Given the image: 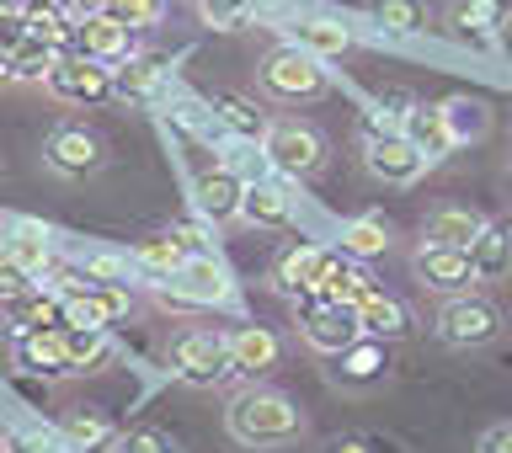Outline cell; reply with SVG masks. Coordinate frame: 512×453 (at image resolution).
Wrapping results in <instances>:
<instances>
[{
  "label": "cell",
  "mask_w": 512,
  "mask_h": 453,
  "mask_svg": "<svg viewBox=\"0 0 512 453\" xmlns=\"http://www.w3.org/2000/svg\"><path fill=\"white\" fill-rule=\"evenodd\" d=\"M358 320H363V336H374V342H395V336L411 331V310L395 294H384V288L368 304H358Z\"/></svg>",
  "instance_id": "f1b7e54d"
},
{
  "label": "cell",
  "mask_w": 512,
  "mask_h": 453,
  "mask_svg": "<svg viewBox=\"0 0 512 453\" xmlns=\"http://www.w3.org/2000/svg\"><path fill=\"white\" fill-rule=\"evenodd\" d=\"M155 299L166 304V310H219V304L235 299V278H230V267H224L219 256L192 251L187 267L155 288Z\"/></svg>",
  "instance_id": "277c9868"
},
{
  "label": "cell",
  "mask_w": 512,
  "mask_h": 453,
  "mask_svg": "<svg viewBox=\"0 0 512 453\" xmlns=\"http://www.w3.org/2000/svg\"><path fill=\"white\" fill-rule=\"evenodd\" d=\"M11 358L32 379H64V374H75L70 352H64V331H16L11 336Z\"/></svg>",
  "instance_id": "9a60e30c"
},
{
  "label": "cell",
  "mask_w": 512,
  "mask_h": 453,
  "mask_svg": "<svg viewBox=\"0 0 512 453\" xmlns=\"http://www.w3.org/2000/svg\"><path fill=\"white\" fill-rule=\"evenodd\" d=\"M400 134H406L416 150L427 155V166H438V160L454 155V128H448V112L443 107H427V102H411V112L400 118Z\"/></svg>",
  "instance_id": "ac0fdd59"
},
{
  "label": "cell",
  "mask_w": 512,
  "mask_h": 453,
  "mask_svg": "<svg viewBox=\"0 0 512 453\" xmlns=\"http://www.w3.org/2000/svg\"><path fill=\"white\" fill-rule=\"evenodd\" d=\"M480 230H486V219L470 214V208H454V203L432 208V214L422 219V240H427V246H459V251H470Z\"/></svg>",
  "instance_id": "cb8c5ba5"
},
{
  "label": "cell",
  "mask_w": 512,
  "mask_h": 453,
  "mask_svg": "<svg viewBox=\"0 0 512 453\" xmlns=\"http://www.w3.org/2000/svg\"><path fill=\"white\" fill-rule=\"evenodd\" d=\"M43 86L54 91L59 102L96 107V102H107V96H118V70H112V64H96L86 54H59V64L48 70Z\"/></svg>",
  "instance_id": "9c48e42d"
},
{
  "label": "cell",
  "mask_w": 512,
  "mask_h": 453,
  "mask_svg": "<svg viewBox=\"0 0 512 453\" xmlns=\"http://www.w3.org/2000/svg\"><path fill=\"white\" fill-rule=\"evenodd\" d=\"M160 75H166V64L155 54H134L118 64V96H150L160 86Z\"/></svg>",
  "instance_id": "d590c367"
},
{
  "label": "cell",
  "mask_w": 512,
  "mask_h": 453,
  "mask_svg": "<svg viewBox=\"0 0 512 453\" xmlns=\"http://www.w3.org/2000/svg\"><path fill=\"white\" fill-rule=\"evenodd\" d=\"M27 32H32V27H27V16H22V11H16V6H11V0H0V54H11V48H16V43H22V38H27Z\"/></svg>",
  "instance_id": "7bdbcfd3"
},
{
  "label": "cell",
  "mask_w": 512,
  "mask_h": 453,
  "mask_svg": "<svg viewBox=\"0 0 512 453\" xmlns=\"http://www.w3.org/2000/svg\"><path fill=\"white\" fill-rule=\"evenodd\" d=\"M331 453H395V448L379 438H347V443H331Z\"/></svg>",
  "instance_id": "bcb514c9"
},
{
  "label": "cell",
  "mask_w": 512,
  "mask_h": 453,
  "mask_svg": "<svg viewBox=\"0 0 512 453\" xmlns=\"http://www.w3.org/2000/svg\"><path fill=\"white\" fill-rule=\"evenodd\" d=\"M374 27H384L390 38H422L427 32V6L422 0H368Z\"/></svg>",
  "instance_id": "4dcf8cb0"
},
{
  "label": "cell",
  "mask_w": 512,
  "mask_h": 453,
  "mask_svg": "<svg viewBox=\"0 0 512 453\" xmlns=\"http://www.w3.org/2000/svg\"><path fill=\"white\" fill-rule=\"evenodd\" d=\"M102 160H107V150H102V139L91 134L86 123H59L54 134H48V144H43V166L54 171V176H91V171H102Z\"/></svg>",
  "instance_id": "7c38bea8"
},
{
  "label": "cell",
  "mask_w": 512,
  "mask_h": 453,
  "mask_svg": "<svg viewBox=\"0 0 512 453\" xmlns=\"http://www.w3.org/2000/svg\"><path fill=\"white\" fill-rule=\"evenodd\" d=\"M326 59H315L310 48L299 43H283L272 48V54L262 59V70H256V86H262V96H272V102H315V96H326V70H320Z\"/></svg>",
  "instance_id": "5b68a950"
},
{
  "label": "cell",
  "mask_w": 512,
  "mask_h": 453,
  "mask_svg": "<svg viewBox=\"0 0 512 453\" xmlns=\"http://www.w3.org/2000/svg\"><path fill=\"white\" fill-rule=\"evenodd\" d=\"M75 54H86V59L112 64V70H118L123 59H134V27L118 22L112 11L80 16V27H75Z\"/></svg>",
  "instance_id": "4fadbf2b"
},
{
  "label": "cell",
  "mask_w": 512,
  "mask_h": 453,
  "mask_svg": "<svg viewBox=\"0 0 512 453\" xmlns=\"http://www.w3.org/2000/svg\"><path fill=\"white\" fill-rule=\"evenodd\" d=\"M64 352H70L75 374H96L112 363V336L107 326H64Z\"/></svg>",
  "instance_id": "f546056e"
},
{
  "label": "cell",
  "mask_w": 512,
  "mask_h": 453,
  "mask_svg": "<svg viewBox=\"0 0 512 453\" xmlns=\"http://www.w3.org/2000/svg\"><path fill=\"white\" fill-rule=\"evenodd\" d=\"M411 267H416V283H422L427 294H443V299L470 294V288L480 283L470 251H459V246H427V240H422L416 256H411Z\"/></svg>",
  "instance_id": "8fae6325"
},
{
  "label": "cell",
  "mask_w": 512,
  "mask_h": 453,
  "mask_svg": "<svg viewBox=\"0 0 512 453\" xmlns=\"http://www.w3.org/2000/svg\"><path fill=\"white\" fill-rule=\"evenodd\" d=\"M171 374L192 384V390H214L235 374V358H230V331H214V326H187L171 336Z\"/></svg>",
  "instance_id": "7a4b0ae2"
},
{
  "label": "cell",
  "mask_w": 512,
  "mask_h": 453,
  "mask_svg": "<svg viewBox=\"0 0 512 453\" xmlns=\"http://www.w3.org/2000/svg\"><path fill=\"white\" fill-rule=\"evenodd\" d=\"M336 251L352 256V262H374V256L390 251V224L379 214H363V219H347L342 235H336Z\"/></svg>",
  "instance_id": "83f0119b"
},
{
  "label": "cell",
  "mask_w": 512,
  "mask_h": 453,
  "mask_svg": "<svg viewBox=\"0 0 512 453\" xmlns=\"http://www.w3.org/2000/svg\"><path fill=\"white\" fill-rule=\"evenodd\" d=\"M470 262H475L480 283L512 278V219H486V230H480L475 246H470Z\"/></svg>",
  "instance_id": "7402d4cb"
},
{
  "label": "cell",
  "mask_w": 512,
  "mask_h": 453,
  "mask_svg": "<svg viewBox=\"0 0 512 453\" xmlns=\"http://www.w3.org/2000/svg\"><path fill=\"white\" fill-rule=\"evenodd\" d=\"M128 256H134V267H139V272H150V278H160V283H166V278H176V272L187 267L192 246H187V240L176 235V230H166V235H150V240H139V246L128 251Z\"/></svg>",
  "instance_id": "d4e9b609"
},
{
  "label": "cell",
  "mask_w": 512,
  "mask_h": 453,
  "mask_svg": "<svg viewBox=\"0 0 512 453\" xmlns=\"http://www.w3.org/2000/svg\"><path fill=\"white\" fill-rule=\"evenodd\" d=\"M443 27L454 43H470V48H486L491 32H496V11L486 0H454V6L443 11Z\"/></svg>",
  "instance_id": "4316f807"
},
{
  "label": "cell",
  "mask_w": 512,
  "mask_h": 453,
  "mask_svg": "<svg viewBox=\"0 0 512 453\" xmlns=\"http://www.w3.org/2000/svg\"><path fill=\"white\" fill-rule=\"evenodd\" d=\"M475 453H512V422H491L486 432H480Z\"/></svg>",
  "instance_id": "f6af8a7d"
},
{
  "label": "cell",
  "mask_w": 512,
  "mask_h": 453,
  "mask_svg": "<svg viewBox=\"0 0 512 453\" xmlns=\"http://www.w3.org/2000/svg\"><path fill=\"white\" fill-rule=\"evenodd\" d=\"M342 368H336V379H347V384H374V379H384V347L374 342V336H363L358 347H347L342 358H336Z\"/></svg>",
  "instance_id": "d6a6232c"
},
{
  "label": "cell",
  "mask_w": 512,
  "mask_h": 453,
  "mask_svg": "<svg viewBox=\"0 0 512 453\" xmlns=\"http://www.w3.org/2000/svg\"><path fill=\"white\" fill-rule=\"evenodd\" d=\"M331 262V251L326 246H288L278 262H272V288H278L283 299H299V294H310V288L320 283V272H326Z\"/></svg>",
  "instance_id": "d6986e66"
},
{
  "label": "cell",
  "mask_w": 512,
  "mask_h": 453,
  "mask_svg": "<svg viewBox=\"0 0 512 453\" xmlns=\"http://www.w3.org/2000/svg\"><path fill=\"white\" fill-rule=\"evenodd\" d=\"M32 283H43V278H32V272H27L22 262H11V256L0 251V304H6V299H16V294H27Z\"/></svg>",
  "instance_id": "b9f144b4"
},
{
  "label": "cell",
  "mask_w": 512,
  "mask_h": 453,
  "mask_svg": "<svg viewBox=\"0 0 512 453\" xmlns=\"http://www.w3.org/2000/svg\"><path fill=\"white\" fill-rule=\"evenodd\" d=\"M6 320H11V336L16 331H64L70 315H64V299L54 283H32L27 294L6 299Z\"/></svg>",
  "instance_id": "2e32d148"
},
{
  "label": "cell",
  "mask_w": 512,
  "mask_h": 453,
  "mask_svg": "<svg viewBox=\"0 0 512 453\" xmlns=\"http://www.w3.org/2000/svg\"><path fill=\"white\" fill-rule=\"evenodd\" d=\"M448 112V128H454V139H475V134H486V107L470 102V96H454V102H443Z\"/></svg>",
  "instance_id": "74e56055"
},
{
  "label": "cell",
  "mask_w": 512,
  "mask_h": 453,
  "mask_svg": "<svg viewBox=\"0 0 512 453\" xmlns=\"http://www.w3.org/2000/svg\"><path fill=\"white\" fill-rule=\"evenodd\" d=\"M240 219H246L251 230H288V224H294V198H288L278 182H246Z\"/></svg>",
  "instance_id": "603a6c76"
},
{
  "label": "cell",
  "mask_w": 512,
  "mask_h": 453,
  "mask_svg": "<svg viewBox=\"0 0 512 453\" xmlns=\"http://www.w3.org/2000/svg\"><path fill=\"white\" fill-rule=\"evenodd\" d=\"M54 288L64 299L70 326H118L134 310L128 283H96V278H80V272H54Z\"/></svg>",
  "instance_id": "52a82bcc"
},
{
  "label": "cell",
  "mask_w": 512,
  "mask_h": 453,
  "mask_svg": "<svg viewBox=\"0 0 512 453\" xmlns=\"http://www.w3.org/2000/svg\"><path fill=\"white\" fill-rule=\"evenodd\" d=\"M59 438H64V448L96 453V448L112 443V422L102 411H75V416H64V422H59Z\"/></svg>",
  "instance_id": "836d02e7"
},
{
  "label": "cell",
  "mask_w": 512,
  "mask_h": 453,
  "mask_svg": "<svg viewBox=\"0 0 512 453\" xmlns=\"http://www.w3.org/2000/svg\"><path fill=\"white\" fill-rule=\"evenodd\" d=\"M102 11H112L118 22H128V27H155L160 22V11H166V0H102Z\"/></svg>",
  "instance_id": "ab89813d"
},
{
  "label": "cell",
  "mask_w": 512,
  "mask_h": 453,
  "mask_svg": "<svg viewBox=\"0 0 512 453\" xmlns=\"http://www.w3.org/2000/svg\"><path fill=\"white\" fill-rule=\"evenodd\" d=\"M128 267H134V256H112V251L80 256V278H96V283H128Z\"/></svg>",
  "instance_id": "f35d334b"
},
{
  "label": "cell",
  "mask_w": 512,
  "mask_h": 453,
  "mask_svg": "<svg viewBox=\"0 0 512 453\" xmlns=\"http://www.w3.org/2000/svg\"><path fill=\"white\" fill-rule=\"evenodd\" d=\"M118 453H176V443L166 438V432L144 427V432H128V438L118 443Z\"/></svg>",
  "instance_id": "ee69618b"
},
{
  "label": "cell",
  "mask_w": 512,
  "mask_h": 453,
  "mask_svg": "<svg viewBox=\"0 0 512 453\" xmlns=\"http://www.w3.org/2000/svg\"><path fill=\"white\" fill-rule=\"evenodd\" d=\"M0 251H6L11 262H22L32 278H48V272H54V230L38 219H16L11 235L0 240Z\"/></svg>",
  "instance_id": "44dd1931"
},
{
  "label": "cell",
  "mask_w": 512,
  "mask_h": 453,
  "mask_svg": "<svg viewBox=\"0 0 512 453\" xmlns=\"http://www.w3.org/2000/svg\"><path fill=\"white\" fill-rule=\"evenodd\" d=\"M214 118L224 123V128H230V134H240V139H262L267 134V118H262V112H256V102H246V96H214Z\"/></svg>",
  "instance_id": "e575fe53"
},
{
  "label": "cell",
  "mask_w": 512,
  "mask_h": 453,
  "mask_svg": "<svg viewBox=\"0 0 512 453\" xmlns=\"http://www.w3.org/2000/svg\"><path fill=\"white\" fill-rule=\"evenodd\" d=\"M0 448L6 453H64V438H54V432H6Z\"/></svg>",
  "instance_id": "60d3db41"
},
{
  "label": "cell",
  "mask_w": 512,
  "mask_h": 453,
  "mask_svg": "<svg viewBox=\"0 0 512 453\" xmlns=\"http://www.w3.org/2000/svg\"><path fill=\"white\" fill-rule=\"evenodd\" d=\"M240 198H246V182H240L230 166H214L192 182V208H198V219L214 224V230L240 219Z\"/></svg>",
  "instance_id": "5bb4252c"
},
{
  "label": "cell",
  "mask_w": 512,
  "mask_h": 453,
  "mask_svg": "<svg viewBox=\"0 0 512 453\" xmlns=\"http://www.w3.org/2000/svg\"><path fill=\"white\" fill-rule=\"evenodd\" d=\"M363 166L368 176H379L384 187H411L427 171V155L400 134V128H368L363 139Z\"/></svg>",
  "instance_id": "30bf717a"
},
{
  "label": "cell",
  "mask_w": 512,
  "mask_h": 453,
  "mask_svg": "<svg viewBox=\"0 0 512 453\" xmlns=\"http://www.w3.org/2000/svg\"><path fill=\"white\" fill-rule=\"evenodd\" d=\"M251 11H256V0H198L203 27H214V32H235V27H246V22H251Z\"/></svg>",
  "instance_id": "8d00e7d4"
},
{
  "label": "cell",
  "mask_w": 512,
  "mask_h": 453,
  "mask_svg": "<svg viewBox=\"0 0 512 453\" xmlns=\"http://www.w3.org/2000/svg\"><path fill=\"white\" fill-rule=\"evenodd\" d=\"M294 43L310 48L315 59H342L352 54V32L336 16H294Z\"/></svg>",
  "instance_id": "484cf974"
},
{
  "label": "cell",
  "mask_w": 512,
  "mask_h": 453,
  "mask_svg": "<svg viewBox=\"0 0 512 453\" xmlns=\"http://www.w3.org/2000/svg\"><path fill=\"white\" fill-rule=\"evenodd\" d=\"M6 64H11V80H48V70L59 64V48L48 38H38V32H27L6 54Z\"/></svg>",
  "instance_id": "1f68e13d"
},
{
  "label": "cell",
  "mask_w": 512,
  "mask_h": 453,
  "mask_svg": "<svg viewBox=\"0 0 512 453\" xmlns=\"http://www.w3.org/2000/svg\"><path fill=\"white\" fill-rule=\"evenodd\" d=\"M288 304H294V320H299V342L310 352H320V358H342L347 347L363 342V320L352 304H336L320 294H299Z\"/></svg>",
  "instance_id": "3957f363"
},
{
  "label": "cell",
  "mask_w": 512,
  "mask_h": 453,
  "mask_svg": "<svg viewBox=\"0 0 512 453\" xmlns=\"http://www.w3.org/2000/svg\"><path fill=\"white\" fill-rule=\"evenodd\" d=\"M224 427H230V438L240 448H288L304 438V411L299 400H288L283 390H267V384H246V390L230 395V406H224Z\"/></svg>",
  "instance_id": "6da1fadb"
},
{
  "label": "cell",
  "mask_w": 512,
  "mask_h": 453,
  "mask_svg": "<svg viewBox=\"0 0 512 453\" xmlns=\"http://www.w3.org/2000/svg\"><path fill=\"white\" fill-rule=\"evenodd\" d=\"M262 160L288 182H304L326 166V134L304 118H272L262 134Z\"/></svg>",
  "instance_id": "8992f818"
},
{
  "label": "cell",
  "mask_w": 512,
  "mask_h": 453,
  "mask_svg": "<svg viewBox=\"0 0 512 453\" xmlns=\"http://www.w3.org/2000/svg\"><path fill=\"white\" fill-rule=\"evenodd\" d=\"M432 331H438L443 347L475 352V347H491L496 336H502V310H496L491 299H480V294H454V299H443Z\"/></svg>",
  "instance_id": "ba28073f"
},
{
  "label": "cell",
  "mask_w": 512,
  "mask_h": 453,
  "mask_svg": "<svg viewBox=\"0 0 512 453\" xmlns=\"http://www.w3.org/2000/svg\"><path fill=\"white\" fill-rule=\"evenodd\" d=\"M230 358H235V374L262 379L283 363V342L272 326H235L230 331Z\"/></svg>",
  "instance_id": "ffe728a7"
},
{
  "label": "cell",
  "mask_w": 512,
  "mask_h": 453,
  "mask_svg": "<svg viewBox=\"0 0 512 453\" xmlns=\"http://www.w3.org/2000/svg\"><path fill=\"white\" fill-rule=\"evenodd\" d=\"M11 6L16 11H32V6H54V0H11ZM59 6H64V0H59Z\"/></svg>",
  "instance_id": "7dc6e473"
},
{
  "label": "cell",
  "mask_w": 512,
  "mask_h": 453,
  "mask_svg": "<svg viewBox=\"0 0 512 453\" xmlns=\"http://www.w3.org/2000/svg\"><path fill=\"white\" fill-rule=\"evenodd\" d=\"M310 294H320V299H336V304H368L379 294V283H374V272H368V262H352V256H342V251H331V262H326V272H320V283L310 288Z\"/></svg>",
  "instance_id": "e0dca14e"
}]
</instances>
